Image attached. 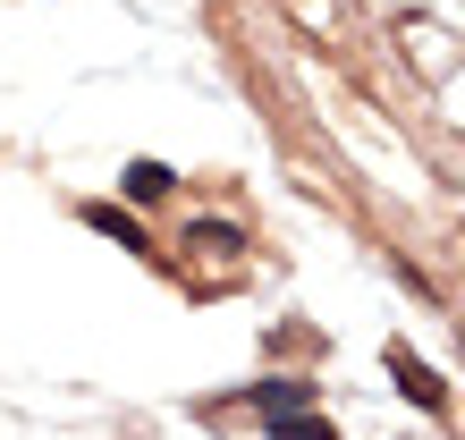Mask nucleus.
I'll return each instance as SVG.
<instances>
[{"label":"nucleus","instance_id":"nucleus-1","mask_svg":"<svg viewBox=\"0 0 465 440\" xmlns=\"http://www.w3.org/2000/svg\"><path fill=\"white\" fill-rule=\"evenodd\" d=\"M390 381L423 406V415H440V406H449V381L431 373V365H415V347H390Z\"/></svg>","mask_w":465,"mask_h":440},{"label":"nucleus","instance_id":"nucleus-2","mask_svg":"<svg viewBox=\"0 0 465 440\" xmlns=\"http://www.w3.org/2000/svg\"><path fill=\"white\" fill-rule=\"evenodd\" d=\"M245 398H254L262 415H305V406H313V381H305V373H288V381H254Z\"/></svg>","mask_w":465,"mask_h":440},{"label":"nucleus","instance_id":"nucleus-3","mask_svg":"<svg viewBox=\"0 0 465 440\" xmlns=\"http://www.w3.org/2000/svg\"><path fill=\"white\" fill-rule=\"evenodd\" d=\"M170 186H178L170 161H127V170H119V195H127V204H161Z\"/></svg>","mask_w":465,"mask_h":440},{"label":"nucleus","instance_id":"nucleus-4","mask_svg":"<svg viewBox=\"0 0 465 440\" xmlns=\"http://www.w3.org/2000/svg\"><path fill=\"white\" fill-rule=\"evenodd\" d=\"M85 229H102V237H119V245H135V255H144V229H135L119 204H85Z\"/></svg>","mask_w":465,"mask_h":440},{"label":"nucleus","instance_id":"nucleus-5","mask_svg":"<svg viewBox=\"0 0 465 440\" xmlns=\"http://www.w3.org/2000/svg\"><path fill=\"white\" fill-rule=\"evenodd\" d=\"M262 432H271V440H339L313 406H305V415H262Z\"/></svg>","mask_w":465,"mask_h":440},{"label":"nucleus","instance_id":"nucleus-6","mask_svg":"<svg viewBox=\"0 0 465 440\" xmlns=\"http://www.w3.org/2000/svg\"><path fill=\"white\" fill-rule=\"evenodd\" d=\"M186 245H195V255H237V229H229V220H203V229H186Z\"/></svg>","mask_w":465,"mask_h":440}]
</instances>
